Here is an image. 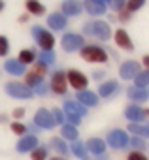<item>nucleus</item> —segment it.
<instances>
[{
    "label": "nucleus",
    "instance_id": "obj_19",
    "mask_svg": "<svg viewBox=\"0 0 149 160\" xmlns=\"http://www.w3.org/2000/svg\"><path fill=\"white\" fill-rule=\"evenodd\" d=\"M117 91H119V83H117V81H106V83L100 85V91H98V92H100L104 98H110V96H113Z\"/></svg>",
    "mask_w": 149,
    "mask_h": 160
},
{
    "label": "nucleus",
    "instance_id": "obj_45",
    "mask_svg": "<svg viewBox=\"0 0 149 160\" xmlns=\"http://www.w3.org/2000/svg\"><path fill=\"white\" fill-rule=\"evenodd\" d=\"M96 2H100V4H106V2H108V0H96Z\"/></svg>",
    "mask_w": 149,
    "mask_h": 160
},
{
    "label": "nucleus",
    "instance_id": "obj_39",
    "mask_svg": "<svg viewBox=\"0 0 149 160\" xmlns=\"http://www.w3.org/2000/svg\"><path fill=\"white\" fill-rule=\"evenodd\" d=\"M34 92H36V94H40V96H44V94L47 92V85L42 81L40 85H36V87H34Z\"/></svg>",
    "mask_w": 149,
    "mask_h": 160
},
{
    "label": "nucleus",
    "instance_id": "obj_6",
    "mask_svg": "<svg viewBox=\"0 0 149 160\" xmlns=\"http://www.w3.org/2000/svg\"><path fill=\"white\" fill-rule=\"evenodd\" d=\"M6 92H8L10 96H13V98H21V100H28V98H32V94H34L27 85L15 83V81L6 85Z\"/></svg>",
    "mask_w": 149,
    "mask_h": 160
},
{
    "label": "nucleus",
    "instance_id": "obj_12",
    "mask_svg": "<svg viewBox=\"0 0 149 160\" xmlns=\"http://www.w3.org/2000/svg\"><path fill=\"white\" fill-rule=\"evenodd\" d=\"M125 115H126V119L130 121V122H140V121H143L145 117H147V111L145 109H141V108H138V106H128L126 108V111H125Z\"/></svg>",
    "mask_w": 149,
    "mask_h": 160
},
{
    "label": "nucleus",
    "instance_id": "obj_27",
    "mask_svg": "<svg viewBox=\"0 0 149 160\" xmlns=\"http://www.w3.org/2000/svg\"><path fill=\"white\" fill-rule=\"evenodd\" d=\"M70 151H72V154H76V156H80V158H85V147H83V143H81L80 139H76V141L72 143Z\"/></svg>",
    "mask_w": 149,
    "mask_h": 160
},
{
    "label": "nucleus",
    "instance_id": "obj_17",
    "mask_svg": "<svg viewBox=\"0 0 149 160\" xmlns=\"http://www.w3.org/2000/svg\"><path fill=\"white\" fill-rule=\"evenodd\" d=\"M115 42H117V45L119 47H123V49H126V51H132L134 47H132V42H130V38H128V34L125 32V30H117L115 32Z\"/></svg>",
    "mask_w": 149,
    "mask_h": 160
},
{
    "label": "nucleus",
    "instance_id": "obj_16",
    "mask_svg": "<svg viewBox=\"0 0 149 160\" xmlns=\"http://www.w3.org/2000/svg\"><path fill=\"white\" fill-rule=\"evenodd\" d=\"M47 25L53 28V30H62L66 27V17L60 15V13H51L47 17Z\"/></svg>",
    "mask_w": 149,
    "mask_h": 160
},
{
    "label": "nucleus",
    "instance_id": "obj_33",
    "mask_svg": "<svg viewBox=\"0 0 149 160\" xmlns=\"http://www.w3.org/2000/svg\"><path fill=\"white\" fill-rule=\"evenodd\" d=\"M10 51V43H8V38L0 36V57H6Z\"/></svg>",
    "mask_w": 149,
    "mask_h": 160
},
{
    "label": "nucleus",
    "instance_id": "obj_26",
    "mask_svg": "<svg viewBox=\"0 0 149 160\" xmlns=\"http://www.w3.org/2000/svg\"><path fill=\"white\" fill-rule=\"evenodd\" d=\"M147 77H149V73H147V72H138V75L134 77V81H136V87H138V89H141V91H143V89L147 87V81H149ZM136 87H134V89H136Z\"/></svg>",
    "mask_w": 149,
    "mask_h": 160
},
{
    "label": "nucleus",
    "instance_id": "obj_3",
    "mask_svg": "<svg viewBox=\"0 0 149 160\" xmlns=\"http://www.w3.org/2000/svg\"><path fill=\"white\" fill-rule=\"evenodd\" d=\"M32 36L34 40L38 42V45L44 49V51H51V47L55 45V38L51 32H45L42 27H32Z\"/></svg>",
    "mask_w": 149,
    "mask_h": 160
},
{
    "label": "nucleus",
    "instance_id": "obj_43",
    "mask_svg": "<svg viewBox=\"0 0 149 160\" xmlns=\"http://www.w3.org/2000/svg\"><path fill=\"white\" fill-rule=\"evenodd\" d=\"M98 160H110L108 156H104V154H98Z\"/></svg>",
    "mask_w": 149,
    "mask_h": 160
},
{
    "label": "nucleus",
    "instance_id": "obj_1",
    "mask_svg": "<svg viewBox=\"0 0 149 160\" xmlns=\"http://www.w3.org/2000/svg\"><path fill=\"white\" fill-rule=\"evenodd\" d=\"M89 36H95L98 40H108L111 36V28L106 21H93V23H87L85 28H83Z\"/></svg>",
    "mask_w": 149,
    "mask_h": 160
},
{
    "label": "nucleus",
    "instance_id": "obj_47",
    "mask_svg": "<svg viewBox=\"0 0 149 160\" xmlns=\"http://www.w3.org/2000/svg\"><path fill=\"white\" fill-rule=\"evenodd\" d=\"M81 160H91V158H87V156H85V158H81Z\"/></svg>",
    "mask_w": 149,
    "mask_h": 160
},
{
    "label": "nucleus",
    "instance_id": "obj_15",
    "mask_svg": "<svg viewBox=\"0 0 149 160\" xmlns=\"http://www.w3.org/2000/svg\"><path fill=\"white\" fill-rule=\"evenodd\" d=\"M78 102L81 106H96L98 96L95 92H91V91H81V92H78Z\"/></svg>",
    "mask_w": 149,
    "mask_h": 160
},
{
    "label": "nucleus",
    "instance_id": "obj_9",
    "mask_svg": "<svg viewBox=\"0 0 149 160\" xmlns=\"http://www.w3.org/2000/svg\"><path fill=\"white\" fill-rule=\"evenodd\" d=\"M66 87H68L66 75L62 72H55L53 77H51V89H53V92L55 94H64L66 92Z\"/></svg>",
    "mask_w": 149,
    "mask_h": 160
},
{
    "label": "nucleus",
    "instance_id": "obj_18",
    "mask_svg": "<svg viewBox=\"0 0 149 160\" xmlns=\"http://www.w3.org/2000/svg\"><path fill=\"white\" fill-rule=\"evenodd\" d=\"M85 10L91 15H102L106 13V4H100L96 0H85Z\"/></svg>",
    "mask_w": 149,
    "mask_h": 160
},
{
    "label": "nucleus",
    "instance_id": "obj_29",
    "mask_svg": "<svg viewBox=\"0 0 149 160\" xmlns=\"http://www.w3.org/2000/svg\"><path fill=\"white\" fill-rule=\"evenodd\" d=\"M34 58H36V55H34V51H30V49H25V51L19 53V62H21V64L34 62Z\"/></svg>",
    "mask_w": 149,
    "mask_h": 160
},
{
    "label": "nucleus",
    "instance_id": "obj_20",
    "mask_svg": "<svg viewBox=\"0 0 149 160\" xmlns=\"http://www.w3.org/2000/svg\"><path fill=\"white\" fill-rule=\"evenodd\" d=\"M87 149H89L91 152H95V154H104V151H106V141H102L100 138H93V139H89Z\"/></svg>",
    "mask_w": 149,
    "mask_h": 160
},
{
    "label": "nucleus",
    "instance_id": "obj_7",
    "mask_svg": "<svg viewBox=\"0 0 149 160\" xmlns=\"http://www.w3.org/2000/svg\"><path fill=\"white\" fill-rule=\"evenodd\" d=\"M108 143L113 147V149H123L128 145V136L125 130H111L108 134Z\"/></svg>",
    "mask_w": 149,
    "mask_h": 160
},
{
    "label": "nucleus",
    "instance_id": "obj_41",
    "mask_svg": "<svg viewBox=\"0 0 149 160\" xmlns=\"http://www.w3.org/2000/svg\"><path fill=\"white\" fill-rule=\"evenodd\" d=\"M68 121L72 122V126H74V128H76V126L81 122V117H78V115H68Z\"/></svg>",
    "mask_w": 149,
    "mask_h": 160
},
{
    "label": "nucleus",
    "instance_id": "obj_37",
    "mask_svg": "<svg viewBox=\"0 0 149 160\" xmlns=\"http://www.w3.org/2000/svg\"><path fill=\"white\" fill-rule=\"evenodd\" d=\"M128 141H130V143H132V147H134V149H138V151H143V149H145V143H143L140 138H132V139H128Z\"/></svg>",
    "mask_w": 149,
    "mask_h": 160
},
{
    "label": "nucleus",
    "instance_id": "obj_46",
    "mask_svg": "<svg viewBox=\"0 0 149 160\" xmlns=\"http://www.w3.org/2000/svg\"><path fill=\"white\" fill-rule=\"evenodd\" d=\"M51 160H64V158H51Z\"/></svg>",
    "mask_w": 149,
    "mask_h": 160
},
{
    "label": "nucleus",
    "instance_id": "obj_28",
    "mask_svg": "<svg viewBox=\"0 0 149 160\" xmlns=\"http://www.w3.org/2000/svg\"><path fill=\"white\" fill-rule=\"evenodd\" d=\"M55 62V53L53 51H42L40 53V64H44L45 68L49 66V64H53Z\"/></svg>",
    "mask_w": 149,
    "mask_h": 160
},
{
    "label": "nucleus",
    "instance_id": "obj_44",
    "mask_svg": "<svg viewBox=\"0 0 149 160\" xmlns=\"http://www.w3.org/2000/svg\"><path fill=\"white\" fill-rule=\"evenodd\" d=\"M4 10V2H2V0H0V12H2Z\"/></svg>",
    "mask_w": 149,
    "mask_h": 160
},
{
    "label": "nucleus",
    "instance_id": "obj_8",
    "mask_svg": "<svg viewBox=\"0 0 149 160\" xmlns=\"http://www.w3.org/2000/svg\"><path fill=\"white\" fill-rule=\"evenodd\" d=\"M34 122H36L38 128H44V130H51L55 126V121L51 117V111H47V109H38V113L34 117Z\"/></svg>",
    "mask_w": 149,
    "mask_h": 160
},
{
    "label": "nucleus",
    "instance_id": "obj_2",
    "mask_svg": "<svg viewBox=\"0 0 149 160\" xmlns=\"http://www.w3.org/2000/svg\"><path fill=\"white\" fill-rule=\"evenodd\" d=\"M81 57L87 62H106L108 60L106 51L98 45H83L81 47Z\"/></svg>",
    "mask_w": 149,
    "mask_h": 160
},
{
    "label": "nucleus",
    "instance_id": "obj_30",
    "mask_svg": "<svg viewBox=\"0 0 149 160\" xmlns=\"http://www.w3.org/2000/svg\"><path fill=\"white\" fill-rule=\"evenodd\" d=\"M128 96H130L134 102H145V100H147V92H145V91H136V89H130V91H128Z\"/></svg>",
    "mask_w": 149,
    "mask_h": 160
},
{
    "label": "nucleus",
    "instance_id": "obj_11",
    "mask_svg": "<svg viewBox=\"0 0 149 160\" xmlns=\"http://www.w3.org/2000/svg\"><path fill=\"white\" fill-rule=\"evenodd\" d=\"M36 147H38V138L32 136V134L21 138L19 143H17V151H19V152H32Z\"/></svg>",
    "mask_w": 149,
    "mask_h": 160
},
{
    "label": "nucleus",
    "instance_id": "obj_42",
    "mask_svg": "<svg viewBox=\"0 0 149 160\" xmlns=\"http://www.w3.org/2000/svg\"><path fill=\"white\" fill-rule=\"evenodd\" d=\"M13 115H15V117H23V115H25V109H23V108H19V109H15V111H13Z\"/></svg>",
    "mask_w": 149,
    "mask_h": 160
},
{
    "label": "nucleus",
    "instance_id": "obj_24",
    "mask_svg": "<svg viewBox=\"0 0 149 160\" xmlns=\"http://www.w3.org/2000/svg\"><path fill=\"white\" fill-rule=\"evenodd\" d=\"M42 81H44V75H40V73H36V72H30L28 77H27V85H28L30 91H32L36 85H40Z\"/></svg>",
    "mask_w": 149,
    "mask_h": 160
},
{
    "label": "nucleus",
    "instance_id": "obj_10",
    "mask_svg": "<svg viewBox=\"0 0 149 160\" xmlns=\"http://www.w3.org/2000/svg\"><path fill=\"white\" fill-rule=\"evenodd\" d=\"M138 70H140L138 62H136V60H128V62H125V64L119 68V75H121L123 79H134V77L138 75Z\"/></svg>",
    "mask_w": 149,
    "mask_h": 160
},
{
    "label": "nucleus",
    "instance_id": "obj_13",
    "mask_svg": "<svg viewBox=\"0 0 149 160\" xmlns=\"http://www.w3.org/2000/svg\"><path fill=\"white\" fill-rule=\"evenodd\" d=\"M81 10H83V6L78 0H64L62 2V13L64 15H78V13H81Z\"/></svg>",
    "mask_w": 149,
    "mask_h": 160
},
{
    "label": "nucleus",
    "instance_id": "obj_35",
    "mask_svg": "<svg viewBox=\"0 0 149 160\" xmlns=\"http://www.w3.org/2000/svg\"><path fill=\"white\" fill-rule=\"evenodd\" d=\"M108 2H110L111 10H117V12H121V10L125 8V4H126V0H108Z\"/></svg>",
    "mask_w": 149,
    "mask_h": 160
},
{
    "label": "nucleus",
    "instance_id": "obj_38",
    "mask_svg": "<svg viewBox=\"0 0 149 160\" xmlns=\"http://www.w3.org/2000/svg\"><path fill=\"white\" fill-rule=\"evenodd\" d=\"M12 130H13L15 134H25V132H27V126L21 124V122H12Z\"/></svg>",
    "mask_w": 149,
    "mask_h": 160
},
{
    "label": "nucleus",
    "instance_id": "obj_4",
    "mask_svg": "<svg viewBox=\"0 0 149 160\" xmlns=\"http://www.w3.org/2000/svg\"><path fill=\"white\" fill-rule=\"evenodd\" d=\"M66 83H70L76 91H85L89 79H87V75L81 73L80 70H70V72L66 73Z\"/></svg>",
    "mask_w": 149,
    "mask_h": 160
},
{
    "label": "nucleus",
    "instance_id": "obj_36",
    "mask_svg": "<svg viewBox=\"0 0 149 160\" xmlns=\"http://www.w3.org/2000/svg\"><path fill=\"white\" fill-rule=\"evenodd\" d=\"M51 117H53V121H55V124L57 122H64V113L59 109V108H55L53 109V113H51Z\"/></svg>",
    "mask_w": 149,
    "mask_h": 160
},
{
    "label": "nucleus",
    "instance_id": "obj_25",
    "mask_svg": "<svg viewBox=\"0 0 149 160\" xmlns=\"http://www.w3.org/2000/svg\"><path fill=\"white\" fill-rule=\"evenodd\" d=\"M128 130H130L132 134H136V136H141V138H147V134H149L147 126H143V124H136V122H130V124H128Z\"/></svg>",
    "mask_w": 149,
    "mask_h": 160
},
{
    "label": "nucleus",
    "instance_id": "obj_31",
    "mask_svg": "<svg viewBox=\"0 0 149 160\" xmlns=\"http://www.w3.org/2000/svg\"><path fill=\"white\" fill-rule=\"evenodd\" d=\"M51 147H55L60 154H68V147H66V143L60 141L59 138H53V139H51Z\"/></svg>",
    "mask_w": 149,
    "mask_h": 160
},
{
    "label": "nucleus",
    "instance_id": "obj_22",
    "mask_svg": "<svg viewBox=\"0 0 149 160\" xmlns=\"http://www.w3.org/2000/svg\"><path fill=\"white\" fill-rule=\"evenodd\" d=\"M27 10L30 13H36V15H42L45 12V8L42 6V2H38V0H27Z\"/></svg>",
    "mask_w": 149,
    "mask_h": 160
},
{
    "label": "nucleus",
    "instance_id": "obj_32",
    "mask_svg": "<svg viewBox=\"0 0 149 160\" xmlns=\"http://www.w3.org/2000/svg\"><path fill=\"white\" fill-rule=\"evenodd\" d=\"M32 160H45L47 158V149L45 147H36L32 152H30Z\"/></svg>",
    "mask_w": 149,
    "mask_h": 160
},
{
    "label": "nucleus",
    "instance_id": "obj_14",
    "mask_svg": "<svg viewBox=\"0 0 149 160\" xmlns=\"http://www.w3.org/2000/svg\"><path fill=\"white\" fill-rule=\"evenodd\" d=\"M64 109H66L68 115H78V117H83L87 113V108L85 106H81L80 102H74V100H66Z\"/></svg>",
    "mask_w": 149,
    "mask_h": 160
},
{
    "label": "nucleus",
    "instance_id": "obj_21",
    "mask_svg": "<svg viewBox=\"0 0 149 160\" xmlns=\"http://www.w3.org/2000/svg\"><path fill=\"white\" fill-rule=\"evenodd\" d=\"M6 70L12 75H23L25 73V64H21L19 60H8L6 62Z\"/></svg>",
    "mask_w": 149,
    "mask_h": 160
},
{
    "label": "nucleus",
    "instance_id": "obj_5",
    "mask_svg": "<svg viewBox=\"0 0 149 160\" xmlns=\"http://www.w3.org/2000/svg\"><path fill=\"white\" fill-rule=\"evenodd\" d=\"M83 45H85V40H83L81 34L70 32V34H64V36H62V49L68 51V53L76 51V49H81Z\"/></svg>",
    "mask_w": 149,
    "mask_h": 160
},
{
    "label": "nucleus",
    "instance_id": "obj_40",
    "mask_svg": "<svg viewBox=\"0 0 149 160\" xmlns=\"http://www.w3.org/2000/svg\"><path fill=\"white\" fill-rule=\"evenodd\" d=\"M128 160H147L141 152H138V151H134V152H130L128 154Z\"/></svg>",
    "mask_w": 149,
    "mask_h": 160
},
{
    "label": "nucleus",
    "instance_id": "obj_23",
    "mask_svg": "<svg viewBox=\"0 0 149 160\" xmlns=\"http://www.w3.org/2000/svg\"><path fill=\"white\" fill-rule=\"evenodd\" d=\"M62 138H66V139H74L76 141L78 139V128H74L72 124H62Z\"/></svg>",
    "mask_w": 149,
    "mask_h": 160
},
{
    "label": "nucleus",
    "instance_id": "obj_34",
    "mask_svg": "<svg viewBox=\"0 0 149 160\" xmlns=\"http://www.w3.org/2000/svg\"><path fill=\"white\" fill-rule=\"evenodd\" d=\"M143 2H145V0H128L126 8H128V12H136V10H140L143 6Z\"/></svg>",
    "mask_w": 149,
    "mask_h": 160
}]
</instances>
